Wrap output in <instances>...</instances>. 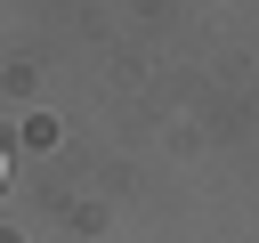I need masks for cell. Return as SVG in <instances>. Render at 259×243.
<instances>
[{
    "label": "cell",
    "instance_id": "cell-1",
    "mask_svg": "<svg viewBox=\"0 0 259 243\" xmlns=\"http://www.w3.org/2000/svg\"><path fill=\"white\" fill-rule=\"evenodd\" d=\"M0 170H8V146H0Z\"/></svg>",
    "mask_w": 259,
    "mask_h": 243
}]
</instances>
